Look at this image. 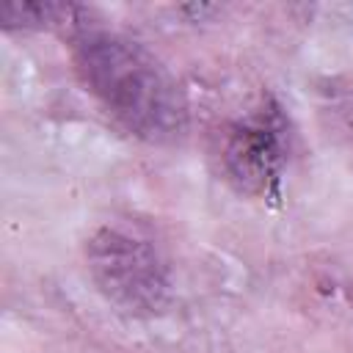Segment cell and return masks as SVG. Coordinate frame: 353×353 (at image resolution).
<instances>
[{
  "instance_id": "obj_4",
  "label": "cell",
  "mask_w": 353,
  "mask_h": 353,
  "mask_svg": "<svg viewBox=\"0 0 353 353\" xmlns=\"http://www.w3.org/2000/svg\"><path fill=\"white\" fill-rule=\"evenodd\" d=\"M85 8L74 3H55V0H6L0 3V22L3 28H22V30H85L83 28Z\"/></svg>"
},
{
  "instance_id": "obj_3",
  "label": "cell",
  "mask_w": 353,
  "mask_h": 353,
  "mask_svg": "<svg viewBox=\"0 0 353 353\" xmlns=\"http://www.w3.org/2000/svg\"><path fill=\"white\" fill-rule=\"evenodd\" d=\"M221 168L229 185L251 199H276L287 168V127L268 99L237 119L221 143Z\"/></svg>"
},
{
  "instance_id": "obj_1",
  "label": "cell",
  "mask_w": 353,
  "mask_h": 353,
  "mask_svg": "<svg viewBox=\"0 0 353 353\" xmlns=\"http://www.w3.org/2000/svg\"><path fill=\"white\" fill-rule=\"evenodd\" d=\"M72 61L85 91L135 138L168 143L185 132V94L163 61L141 41L85 28L74 36Z\"/></svg>"
},
{
  "instance_id": "obj_2",
  "label": "cell",
  "mask_w": 353,
  "mask_h": 353,
  "mask_svg": "<svg viewBox=\"0 0 353 353\" xmlns=\"http://www.w3.org/2000/svg\"><path fill=\"white\" fill-rule=\"evenodd\" d=\"M97 290L127 314H157L171 301V273L160 251L124 229L102 226L85 245Z\"/></svg>"
}]
</instances>
